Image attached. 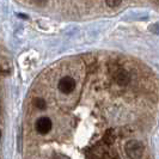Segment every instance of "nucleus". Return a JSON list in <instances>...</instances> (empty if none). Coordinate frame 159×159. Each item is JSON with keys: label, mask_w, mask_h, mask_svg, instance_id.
Segmentation results:
<instances>
[{"label": "nucleus", "mask_w": 159, "mask_h": 159, "mask_svg": "<svg viewBox=\"0 0 159 159\" xmlns=\"http://www.w3.org/2000/svg\"><path fill=\"white\" fill-rule=\"evenodd\" d=\"M143 145L138 141H129L126 145V152L130 158H139L143 154Z\"/></svg>", "instance_id": "nucleus-1"}, {"label": "nucleus", "mask_w": 159, "mask_h": 159, "mask_svg": "<svg viewBox=\"0 0 159 159\" xmlns=\"http://www.w3.org/2000/svg\"><path fill=\"white\" fill-rule=\"evenodd\" d=\"M57 86H59V90H60L62 93L68 95V93H71L72 91L74 90V88H75V81H74V79H73L72 77H64V78L60 79Z\"/></svg>", "instance_id": "nucleus-2"}, {"label": "nucleus", "mask_w": 159, "mask_h": 159, "mask_svg": "<svg viewBox=\"0 0 159 159\" xmlns=\"http://www.w3.org/2000/svg\"><path fill=\"white\" fill-rule=\"evenodd\" d=\"M35 127H36L37 133H40V134H47V133L50 132V129L53 127V122H52V120L48 119V117H40V119L36 121Z\"/></svg>", "instance_id": "nucleus-3"}, {"label": "nucleus", "mask_w": 159, "mask_h": 159, "mask_svg": "<svg viewBox=\"0 0 159 159\" xmlns=\"http://www.w3.org/2000/svg\"><path fill=\"white\" fill-rule=\"evenodd\" d=\"M114 79L115 81L119 84V85H127L128 83H129V74H128L127 71H125V70H119V71L115 73V75H114Z\"/></svg>", "instance_id": "nucleus-4"}, {"label": "nucleus", "mask_w": 159, "mask_h": 159, "mask_svg": "<svg viewBox=\"0 0 159 159\" xmlns=\"http://www.w3.org/2000/svg\"><path fill=\"white\" fill-rule=\"evenodd\" d=\"M34 103H35V107H36L37 109H40V110H43V109L46 108V101H44L43 98H40V97L35 98Z\"/></svg>", "instance_id": "nucleus-5"}, {"label": "nucleus", "mask_w": 159, "mask_h": 159, "mask_svg": "<svg viewBox=\"0 0 159 159\" xmlns=\"http://www.w3.org/2000/svg\"><path fill=\"white\" fill-rule=\"evenodd\" d=\"M121 2H122V1H120V0H119V1L111 0V1H107L105 4H107L109 7H117V6H120V5H121Z\"/></svg>", "instance_id": "nucleus-6"}, {"label": "nucleus", "mask_w": 159, "mask_h": 159, "mask_svg": "<svg viewBox=\"0 0 159 159\" xmlns=\"http://www.w3.org/2000/svg\"><path fill=\"white\" fill-rule=\"evenodd\" d=\"M0 136H1V133H0Z\"/></svg>", "instance_id": "nucleus-7"}]
</instances>
